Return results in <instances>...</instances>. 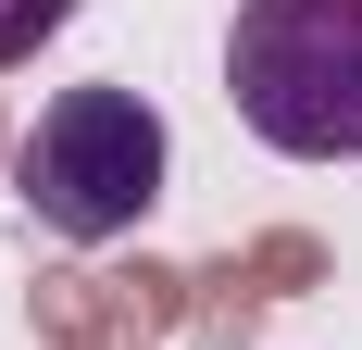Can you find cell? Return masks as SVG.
<instances>
[{
  "instance_id": "cell-3",
  "label": "cell",
  "mask_w": 362,
  "mask_h": 350,
  "mask_svg": "<svg viewBox=\"0 0 362 350\" xmlns=\"http://www.w3.org/2000/svg\"><path fill=\"white\" fill-rule=\"evenodd\" d=\"M75 26V0H0V75L37 63V38H63Z\"/></svg>"
},
{
  "instance_id": "cell-1",
  "label": "cell",
  "mask_w": 362,
  "mask_h": 350,
  "mask_svg": "<svg viewBox=\"0 0 362 350\" xmlns=\"http://www.w3.org/2000/svg\"><path fill=\"white\" fill-rule=\"evenodd\" d=\"M163 175H175L163 113H150L138 88L88 75V88H50V101H37L25 150H13V201H25L63 250H112V238H138L150 213H163Z\"/></svg>"
},
{
  "instance_id": "cell-2",
  "label": "cell",
  "mask_w": 362,
  "mask_h": 350,
  "mask_svg": "<svg viewBox=\"0 0 362 350\" xmlns=\"http://www.w3.org/2000/svg\"><path fill=\"white\" fill-rule=\"evenodd\" d=\"M225 101L275 163H362V0H238Z\"/></svg>"
}]
</instances>
